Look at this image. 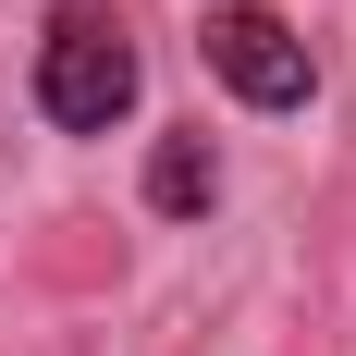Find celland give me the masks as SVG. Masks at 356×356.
<instances>
[{"label": "cell", "instance_id": "7a4b0ae2", "mask_svg": "<svg viewBox=\"0 0 356 356\" xmlns=\"http://www.w3.org/2000/svg\"><path fill=\"white\" fill-rule=\"evenodd\" d=\"M197 49H209V74H221V86H234L246 111H307V86H320L307 37H295L283 13H270V0H209Z\"/></svg>", "mask_w": 356, "mask_h": 356}, {"label": "cell", "instance_id": "3957f363", "mask_svg": "<svg viewBox=\"0 0 356 356\" xmlns=\"http://www.w3.org/2000/svg\"><path fill=\"white\" fill-rule=\"evenodd\" d=\"M209 197H221L209 136H160V147H147V209H160V221H197Z\"/></svg>", "mask_w": 356, "mask_h": 356}, {"label": "cell", "instance_id": "6da1fadb", "mask_svg": "<svg viewBox=\"0 0 356 356\" xmlns=\"http://www.w3.org/2000/svg\"><path fill=\"white\" fill-rule=\"evenodd\" d=\"M136 86H147V62H136V37H123V13L111 0H62L49 37H37V111L62 136H111L136 111Z\"/></svg>", "mask_w": 356, "mask_h": 356}]
</instances>
